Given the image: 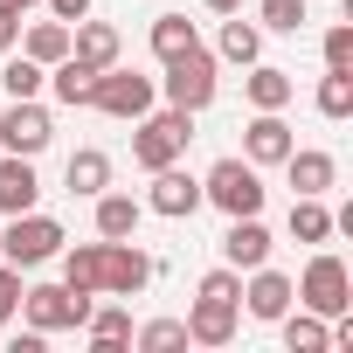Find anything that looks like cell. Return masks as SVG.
Returning a JSON list of instances; mask_svg holds the SVG:
<instances>
[{
    "label": "cell",
    "mask_w": 353,
    "mask_h": 353,
    "mask_svg": "<svg viewBox=\"0 0 353 353\" xmlns=\"http://www.w3.org/2000/svg\"><path fill=\"white\" fill-rule=\"evenodd\" d=\"M159 70H166V77H159V97H166L173 111H194V118H201V111L215 104V90H222V63H215V49H201V42H194L188 56L159 63Z\"/></svg>",
    "instance_id": "obj_1"
},
{
    "label": "cell",
    "mask_w": 353,
    "mask_h": 353,
    "mask_svg": "<svg viewBox=\"0 0 353 353\" xmlns=\"http://www.w3.org/2000/svg\"><path fill=\"white\" fill-rule=\"evenodd\" d=\"M263 166H250L243 152H229V159H215L208 173H201V201L208 208H222V215H263Z\"/></svg>",
    "instance_id": "obj_2"
},
{
    "label": "cell",
    "mask_w": 353,
    "mask_h": 353,
    "mask_svg": "<svg viewBox=\"0 0 353 353\" xmlns=\"http://www.w3.org/2000/svg\"><path fill=\"white\" fill-rule=\"evenodd\" d=\"M188 139H194V111H145L139 125H132V166H145V173H159V166H173L188 152Z\"/></svg>",
    "instance_id": "obj_3"
},
{
    "label": "cell",
    "mask_w": 353,
    "mask_h": 353,
    "mask_svg": "<svg viewBox=\"0 0 353 353\" xmlns=\"http://www.w3.org/2000/svg\"><path fill=\"white\" fill-rule=\"evenodd\" d=\"M291 291H298V305L305 312H319V319H339V312H353V270L319 243V256L291 277Z\"/></svg>",
    "instance_id": "obj_4"
},
{
    "label": "cell",
    "mask_w": 353,
    "mask_h": 353,
    "mask_svg": "<svg viewBox=\"0 0 353 353\" xmlns=\"http://www.w3.org/2000/svg\"><path fill=\"white\" fill-rule=\"evenodd\" d=\"M63 243H70L63 222L42 215V208H28V215H8V229H0V263H14V270H42Z\"/></svg>",
    "instance_id": "obj_5"
},
{
    "label": "cell",
    "mask_w": 353,
    "mask_h": 353,
    "mask_svg": "<svg viewBox=\"0 0 353 353\" xmlns=\"http://www.w3.org/2000/svg\"><path fill=\"white\" fill-rule=\"evenodd\" d=\"M152 104H159V77H139V70H125V63L97 70L90 111H104V118H125V125H139V118H145Z\"/></svg>",
    "instance_id": "obj_6"
},
{
    "label": "cell",
    "mask_w": 353,
    "mask_h": 353,
    "mask_svg": "<svg viewBox=\"0 0 353 353\" xmlns=\"http://www.w3.org/2000/svg\"><path fill=\"white\" fill-rule=\"evenodd\" d=\"M21 319L35 332H77L90 319V298L70 291V284H21Z\"/></svg>",
    "instance_id": "obj_7"
},
{
    "label": "cell",
    "mask_w": 353,
    "mask_h": 353,
    "mask_svg": "<svg viewBox=\"0 0 353 353\" xmlns=\"http://www.w3.org/2000/svg\"><path fill=\"white\" fill-rule=\"evenodd\" d=\"M56 139V118L42 97H14L8 111H0V152H21V159H42Z\"/></svg>",
    "instance_id": "obj_8"
},
{
    "label": "cell",
    "mask_w": 353,
    "mask_h": 353,
    "mask_svg": "<svg viewBox=\"0 0 353 353\" xmlns=\"http://www.w3.org/2000/svg\"><path fill=\"white\" fill-rule=\"evenodd\" d=\"M194 208H201V181L173 159V166H159L152 173V188H145V215H166V222H194Z\"/></svg>",
    "instance_id": "obj_9"
},
{
    "label": "cell",
    "mask_w": 353,
    "mask_h": 353,
    "mask_svg": "<svg viewBox=\"0 0 353 353\" xmlns=\"http://www.w3.org/2000/svg\"><path fill=\"white\" fill-rule=\"evenodd\" d=\"M97 243H104V236H97ZM145 284H152V256H145L132 236L104 243V284H97V291H104V298H139Z\"/></svg>",
    "instance_id": "obj_10"
},
{
    "label": "cell",
    "mask_w": 353,
    "mask_h": 353,
    "mask_svg": "<svg viewBox=\"0 0 353 353\" xmlns=\"http://www.w3.org/2000/svg\"><path fill=\"white\" fill-rule=\"evenodd\" d=\"M291 305H298V291H291V277H284V270H270V263L243 270V312H250V319L277 325V319H284Z\"/></svg>",
    "instance_id": "obj_11"
},
{
    "label": "cell",
    "mask_w": 353,
    "mask_h": 353,
    "mask_svg": "<svg viewBox=\"0 0 353 353\" xmlns=\"http://www.w3.org/2000/svg\"><path fill=\"white\" fill-rule=\"evenodd\" d=\"M270 250H277V236L263 229V215H229V229H222V263L229 270H256V263H270Z\"/></svg>",
    "instance_id": "obj_12"
},
{
    "label": "cell",
    "mask_w": 353,
    "mask_h": 353,
    "mask_svg": "<svg viewBox=\"0 0 353 353\" xmlns=\"http://www.w3.org/2000/svg\"><path fill=\"white\" fill-rule=\"evenodd\" d=\"M181 325H188V346H236V332H243V305H222V298H194Z\"/></svg>",
    "instance_id": "obj_13"
},
{
    "label": "cell",
    "mask_w": 353,
    "mask_h": 353,
    "mask_svg": "<svg viewBox=\"0 0 353 353\" xmlns=\"http://www.w3.org/2000/svg\"><path fill=\"white\" fill-rule=\"evenodd\" d=\"M284 181H291V194H332L339 188V159L325 145H291L284 152Z\"/></svg>",
    "instance_id": "obj_14"
},
{
    "label": "cell",
    "mask_w": 353,
    "mask_h": 353,
    "mask_svg": "<svg viewBox=\"0 0 353 353\" xmlns=\"http://www.w3.org/2000/svg\"><path fill=\"white\" fill-rule=\"evenodd\" d=\"M291 145H298V139H291L284 111H256V118L243 125V159H250V166H284Z\"/></svg>",
    "instance_id": "obj_15"
},
{
    "label": "cell",
    "mask_w": 353,
    "mask_h": 353,
    "mask_svg": "<svg viewBox=\"0 0 353 353\" xmlns=\"http://www.w3.org/2000/svg\"><path fill=\"white\" fill-rule=\"evenodd\" d=\"M35 201H42L35 159H21V152H0V215H28Z\"/></svg>",
    "instance_id": "obj_16"
},
{
    "label": "cell",
    "mask_w": 353,
    "mask_h": 353,
    "mask_svg": "<svg viewBox=\"0 0 353 353\" xmlns=\"http://www.w3.org/2000/svg\"><path fill=\"white\" fill-rule=\"evenodd\" d=\"M118 49H125V42H118V28H111V21H90V14H83V21H70V56H77V63L111 70V63H118Z\"/></svg>",
    "instance_id": "obj_17"
},
{
    "label": "cell",
    "mask_w": 353,
    "mask_h": 353,
    "mask_svg": "<svg viewBox=\"0 0 353 353\" xmlns=\"http://www.w3.org/2000/svg\"><path fill=\"white\" fill-rule=\"evenodd\" d=\"M243 97H250V111H284L291 97H298V83H291V70H277V63H250V77H243Z\"/></svg>",
    "instance_id": "obj_18"
},
{
    "label": "cell",
    "mask_w": 353,
    "mask_h": 353,
    "mask_svg": "<svg viewBox=\"0 0 353 353\" xmlns=\"http://www.w3.org/2000/svg\"><path fill=\"white\" fill-rule=\"evenodd\" d=\"M263 56V28L256 21H243V8L236 14H222V35H215V63H236V70H250Z\"/></svg>",
    "instance_id": "obj_19"
},
{
    "label": "cell",
    "mask_w": 353,
    "mask_h": 353,
    "mask_svg": "<svg viewBox=\"0 0 353 353\" xmlns=\"http://www.w3.org/2000/svg\"><path fill=\"white\" fill-rule=\"evenodd\" d=\"M56 104H70V111H90V90H97V70L90 63H77V56H63V63H49V83H42Z\"/></svg>",
    "instance_id": "obj_20"
},
{
    "label": "cell",
    "mask_w": 353,
    "mask_h": 353,
    "mask_svg": "<svg viewBox=\"0 0 353 353\" xmlns=\"http://www.w3.org/2000/svg\"><path fill=\"white\" fill-rule=\"evenodd\" d=\"M63 188H70V194H83V201H97V194L111 188V152L77 145V152H70V166H63Z\"/></svg>",
    "instance_id": "obj_21"
},
{
    "label": "cell",
    "mask_w": 353,
    "mask_h": 353,
    "mask_svg": "<svg viewBox=\"0 0 353 353\" xmlns=\"http://www.w3.org/2000/svg\"><path fill=\"white\" fill-rule=\"evenodd\" d=\"M139 222H145V201H132V194H118V188L97 194V236H104V243L139 236Z\"/></svg>",
    "instance_id": "obj_22"
},
{
    "label": "cell",
    "mask_w": 353,
    "mask_h": 353,
    "mask_svg": "<svg viewBox=\"0 0 353 353\" xmlns=\"http://www.w3.org/2000/svg\"><path fill=\"white\" fill-rule=\"evenodd\" d=\"M56 256H63V284L83 291V298H97V284H104V243H70Z\"/></svg>",
    "instance_id": "obj_23"
},
{
    "label": "cell",
    "mask_w": 353,
    "mask_h": 353,
    "mask_svg": "<svg viewBox=\"0 0 353 353\" xmlns=\"http://www.w3.org/2000/svg\"><path fill=\"white\" fill-rule=\"evenodd\" d=\"M277 332H284L291 353H325V346H332V319H319V312H305V305H291V312L277 319Z\"/></svg>",
    "instance_id": "obj_24"
},
{
    "label": "cell",
    "mask_w": 353,
    "mask_h": 353,
    "mask_svg": "<svg viewBox=\"0 0 353 353\" xmlns=\"http://www.w3.org/2000/svg\"><path fill=\"white\" fill-rule=\"evenodd\" d=\"M291 243H332V208L325 194H291Z\"/></svg>",
    "instance_id": "obj_25"
},
{
    "label": "cell",
    "mask_w": 353,
    "mask_h": 353,
    "mask_svg": "<svg viewBox=\"0 0 353 353\" xmlns=\"http://www.w3.org/2000/svg\"><path fill=\"white\" fill-rule=\"evenodd\" d=\"M201 42V28L188 14H152V63H173V56H188Z\"/></svg>",
    "instance_id": "obj_26"
},
{
    "label": "cell",
    "mask_w": 353,
    "mask_h": 353,
    "mask_svg": "<svg viewBox=\"0 0 353 353\" xmlns=\"http://www.w3.org/2000/svg\"><path fill=\"white\" fill-rule=\"evenodd\" d=\"M21 56H35L42 70H49V63H63V56H70V21H56V14H49V21H28Z\"/></svg>",
    "instance_id": "obj_27"
},
{
    "label": "cell",
    "mask_w": 353,
    "mask_h": 353,
    "mask_svg": "<svg viewBox=\"0 0 353 353\" xmlns=\"http://www.w3.org/2000/svg\"><path fill=\"white\" fill-rule=\"evenodd\" d=\"M90 346H132V312L125 305H90V319L77 325Z\"/></svg>",
    "instance_id": "obj_28"
},
{
    "label": "cell",
    "mask_w": 353,
    "mask_h": 353,
    "mask_svg": "<svg viewBox=\"0 0 353 353\" xmlns=\"http://www.w3.org/2000/svg\"><path fill=\"white\" fill-rule=\"evenodd\" d=\"M42 83H49V70L35 56H21V49L0 56V90H8V97H42Z\"/></svg>",
    "instance_id": "obj_29"
},
{
    "label": "cell",
    "mask_w": 353,
    "mask_h": 353,
    "mask_svg": "<svg viewBox=\"0 0 353 353\" xmlns=\"http://www.w3.org/2000/svg\"><path fill=\"white\" fill-rule=\"evenodd\" d=\"M312 104H319V118L346 125V118H353V70H325V77H319V97H312Z\"/></svg>",
    "instance_id": "obj_30"
},
{
    "label": "cell",
    "mask_w": 353,
    "mask_h": 353,
    "mask_svg": "<svg viewBox=\"0 0 353 353\" xmlns=\"http://www.w3.org/2000/svg\"><path fill=\"white\" fill-rule=\"evenodd\" d=\"M305 21H312L305 0H256V28H263V35H298Z\"/></svg>",
    "instance_id": "obj_31"
},
{
    "label": "cell",
    "mask_w": 353,
    "mask_h": 353,
    "mask_svg": "<svg viewBox=\"0 0 353 353\" xmlns=\"http://www.w3.org/2000/svg\"><path fill=\"white\" fill-rule=\"evenodd\" d=\"M132 346H145V353H173V346H188V325H181V319H145V325L132 332Z\"/></svg>",
    "instance_id": "obj_32"
},
{
    "label": "cell",
    "mask_w": 353,
    "mask_h": 353,
    "mask_svg": "<svg viewBox=\"0 0 353 353\" xmlns=\"http://www.w3.org/2000/svg\"><path fill=\"white\" fill-rule=\"evenodd\" d=\"M194 298H222V305H243V270H229V263H215L201 284H194Z\"/></svg>",
    "instance_id": "obj_33"
},
{
    "label": "cell",
    "mask_w": 353,
    "mask_h": 353,
    "mask_svg": "<svg viewBox=\"0 0 353 353\" xmlns=\"http://www.w3.org/2000/svg\"><path fill=\"white\" fill-rule=\"evenodd\" d=\"M319 56H325V70H353V21H332L325 42H319Z\"/></svg>",
    "instance_id": "obj_34"
},
{
    "label": "cell",
    "mask_w": 353,
    "mask_h": 353,
    "mask_svg": "<svg viewBox=\"0 0 353 353\" xmlns=\"http://www.w3.org/2000/svg\"><path fill=\"white\" fill-rule=\"evenodd\" d=\"M14 312H21V270H14V263H0V325H8Z\"/></svg>",
    "instance_id": "obj_35"
},
{
    "label": "cell",
    "mask_w": 353,
    "mask_h": 353,
    "mask_svg": "<svg viewBox=\"0 0 353 353\" xmlns=\"http://www.w3.org/2000/svg\"><path fill=\"white\" fill-rule=\"evenodd\" d=\"M8 49H21V14L0 8V56H8Z\"/></svg>",
    "instance_id": "obj_36"
},
{
    "label": "cell",
    "mask_w": 353,
    "mask_h": 353,
    "mask_svg": "<svg viewBox=\"0 0 353 353\" xmlns=\"http://www.w3.org/2000/svg\"><path fill=\"white\" fill-rule=\"evenodd\" d=\"M42 8H49L56 21H83V14H90V0H42Z\"/></svg>",
    "instance_id": "obj_37"
},
{
    "label": "cell",
    "mask_w": 353,
    "mask_h": 353,
    "mask_svg": "<svg viewBox=\"0 0 353 353\" xmlns=\"http://www.w3.org/2000/svg\"><path fill=\"white\" fill-rule=\"evenodd\" d=\"M201 8H208V14H236V8H243V0H201Z\"/></svg>",
    "instance_id": "obj_38"
},
{
    "label": "cell",
    "mask_w": 353,
    "mask_h": 353,
    "mask_svg": "<svg viewBox=\"0 0 353 353\" xmlns=\"http://www.w3.org/2000/svg\"><path fill=\"white\" fill-rule=\"evenodd\" d=\"M0 8H8V14H28V8H42V0H0Z\"/></svg>",
    "instance_id": "obj_39"
}]
</instances>
